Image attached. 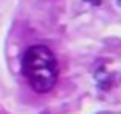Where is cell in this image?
Here are the masks:
<instances>
[{"mask_svg":"<svg viewBox=\"0 0 121 114\" xmlns=\"http://www.w3.org/2000/svg\"><path fill=\"white\" fill-rule=\"evenodd\" d=\"M22 74L35 92H51L59 78V64L52 50L44 44L30 46L22 56Z\"/></svg>","mask_w":121,"mask_h":114,"instance_id":"6da1fadb","label":"cell"},{"mask_svg":"<svg viewBox=\"0 0 121 114\" xmlns=\"http://www.w3.org/2000/svg\"><path fill=\"white\" fill-rule=\"evenodd\" d=\"M89 2H93V4H97V6L101 4V0H89Z\"/></svg>","mask_w":121,"mask_h":114,"instance_id":"7a4b0ae2","label":"cell"},{"mask_svg":"<svg viewBox=\"0 0 121 114\" xmlns=\"http://www.w3.org/2000/svg\"><path fill=\"white\" fill-rule=\"evenodd\" d=\"M117 4H119V6H121V0H117Z\"/></svg>","mask_w":121,"mask_h":114,"instance_id":"3957f363","label":"cell"}]
</instances>
